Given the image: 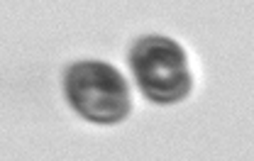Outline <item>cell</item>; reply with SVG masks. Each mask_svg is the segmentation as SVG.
Returning a JSON list of instances; mask_svg holds the SVG:
<instances>
[{
    "instance_id": "1",
    "label": "cell",
    "mask_w": 254,
    "mask_h": 161,
    "mask_svg": "<svg viewBox=\"0 0 254 161\" xmlns=\"http://www.w3.org/2000/svg\"><path fill=\"white\" fill-rule=\"evenodd\" d=\"M129 68L142 96L157 105H174L190 93L189 56L179 42L147 34L129 49Z\"/></svg>"
},
{
    "instance_id": "2",
    "label": "cell",
    "mask_w": 254,
    "mask_h": 161,
    "mask_svg": "<svg viewBox=\"0 0 254 161\" xmlns=\"http://www.w3.org/2000/svg\"><path fill=\"white\" fill-rule=\"evenodd\" d=\"M68 105L95 125H118L129 115V88L115 66L86 59L68 66L64 76Z\"/></svg>"
}]
</instances>
